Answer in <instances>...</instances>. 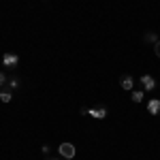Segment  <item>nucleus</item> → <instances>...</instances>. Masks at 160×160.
<instances>
[{"label":"nucleus","mask_w":160,"mask_h":160,"mask_svg":"<svg viewBox=\"0 0 160 160\" xmlns=\"http://www.w3.org/2000/svg\"><path fill=\"white\" fill-rule=\"evenodd\" d=\"M58 152H60L62 158H75V145L73 143H60V148H58Z\"/></svg>","instance_id":"1"},{"label":"nucleus","mask_w":160,"mask_h":160,"mask_svg":"<svg viewBox=\"0 0 160 160\" xmlns=\"http://www.w3.org/2000/svg\"><path fill=\"white\" fill-rule=\"evenodd\" d=\"M88 115H92L94 120H105V118H107V109H105V107H92Z\"/></svg>","instance_id":"4"},{"label":"nucleus","mask_w":160,"mask_h":160,"mask_svg":"<svg viewBox=\"0 0 160 160\" xmlns=\"http://www.w3.org/2000/svg\"><path fill=\"white\" fill-rule=\"evenodd\" d=\"M154 53H156V56L160 58V38L156 41V43H154Z\"/></svg>","instance_id":"12"},{"label":"nucleus","mask_w":160,"mask_h":160,"mask_svg":"<svg viewBox=\"0 0 160 160\" xmlns=\"http://www.w3.org/2000/svg\"><path fill=\"white\" fill-rule=\"evenodd\" d=\"M7 83H9V88H17V86H19V79H17V77H11Z\"/></svg>","instance_id":"10"},{"label":"nucleus","mask_w":160,"mask_h":160,"mask_svg":"<svg viewBox=\"0 0 160 160\" xmlns=\"http://www.w3.org/2000/svg\"><path fill=\"white\" fill-rule=\"evenodd\" d=\"M7 81H9V79H7V75L0 71V88H4V83H7Z\"/></svg>","instance_id":"11"},{"label":"nucleus","mask_w":160,"mask_h":160,"mask_svg":"<svg viewBox=\"0 0 160 160\" xmlns=\"http://www.w3.org/2000/svg\"><path fill=\"white\" fill-rule=\"evenodd\" d=\"M143 41H145V43H156V41H158V37H156V32H148Z\"/></svg>","instance_id":"9"},{"label":"nucleus","mask_w":160,"mask_h":160,"mask_svg":"<svg viewBox=\"0 0 160 160\" xmlns=\"http://www.w3.org/2000/svg\"><path fill=\"white\" fill-rule=\"evenodd\" d=\"M148 111L152 115H160V98H152L148 102Z\"/></svg>","instance_id":"6"},{"label":"nucleus","mask_w":160,"mask_h":160,"mask_svg":"<svg viewBox=\"0 0 160 160\" xmlns=\"http://www.w3.org/2000/svg\"><path fill=\"white\" fill-rule=\"evenodd\" d=\"M141 86H143V90H149V92H152V90L156 88V79H154L152 75H143V77H141Z\"/></svg>","instance_id":"3"},{"label":"nucleus","mask_w":160,"mask_h":160,"mask_svg":"<svg viewBox=\"0 0 160 160\" xmlns=\"http://www.w3.org/2000/svg\"><path fill=\"white\" fill-rule=\"evenodd\" d=\"M132 102H143V90H135L132 92Z\"/></svg>","instance_id":"8"},{"label":"nucleus","mask_w":160,"mask_h":160,"mask_svg":"<svg viewBox=\"0 0 160 160\" xmlns=\"http://www.w3.org/2000/svg\"><path fill=\"white\" fill-rule=\"evenodd\" d=\"M2 64L9 66V68H13V66L19 64V56H17V53H4V56H2Z\"/></svg>","instance_id":"2"},{"label":"nucleus","mask_w":160,"mask_h":160,"mask_svg":"<svg viewBox=\"0 0 160 160\" xmlns=\"http://www.w3.org/2000/svg\"><path fill=\"white\" fill-rule=\"evenodd\" d=\"M79 113H81V115H88V113H90V109H86V107H81V109H79Z\"/></svg>","instance_id":"13"},{"label":"nucleus","mask_w":160,"mask_h":160,"mask_svg":"<svg viewBox=\"0 0 160 160\" xmlns=\"http://www.w3.org/2000/svg\"><path fill=\"white\" fill-rule=\"evenodd\" d=\"M53 160H58V158H53Z\"/></svg>","instance_id":"14"},{"label":"nucleus","mask_w":160,"mask_h":160,"mask_svg":"<svg viewBox=\"0 0 160 160\" xmlns=\"http://www.w3.org/2000/svg\"><path fill=\"white\" fill-rule=\"evenodd\" d=\"M0 100H2V102H11L13 100L11 92H9V90H2V92H0Z\"/></svg>","instance_id":"7"},{"label":"nucleus","mask_w":160,"mask_h":160,"mask_svg":"<svg viewBox=\"0 0 160 160\" xmlns=\"http://www.w3.org/2000/svg\"><path fill=\"white\" fill-rule=\"evenodd\" d=\"M132 86H135V79L130 75H122L120 77V88L122 90H132Z\"/></svg>","instance_id":"5"}]
</instances>
